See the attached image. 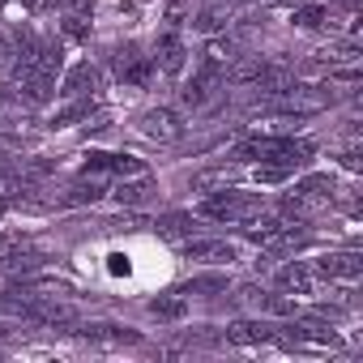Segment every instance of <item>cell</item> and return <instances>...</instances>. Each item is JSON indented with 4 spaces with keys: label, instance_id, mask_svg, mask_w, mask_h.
<instances>
[{
    "label": "cell",
    "instance_id": "obj_1",
    "mask_svg": "<svg viewBox=\"0 0 363 363\" xmlns=\"http://www.w3.org/2000/svg\"><path fill=\"white\" fill-rule=\"evenodd\" d=\"M312 158H316V145L295 133H269V137H252V141L235 145V162H278V167L299 171Z\"/></svg>",
    "mask_w": 363,
    "mask_h": 363
},
{
    "label": "cell",
    "instance_id": "obj_2",
    "mask_svg": "<svg viewBox=\"0 0 363 363\" xmlns=\"http://www.w3.org/2000/svg\"><path fill=\"white\" fill-rule=\"evenodd\" d=\"M261 210H265L261 193L218 189V193H206V201L197 206V218H210V223H252Z\"/></svg>",
    "mask_w": 363,
    "mask_h": 363
},
{
    "label": "cell",
    "instance_id": "obj_3",
    "mask_svg": "<svg viewBox=\"0 0 363 363\" xmlns=\"http://www.w3.org/2000/svg\"><path fill=\"white\" fill-rule=\"evenodd\" d=\"M111 73H116V82H120V86L145 90V86L154 82L158 65H154V56H145L137 43H120V48H111Z\"/></svg>",
    "mask_w": 363,
    "mask_h": 363
},
{
    "label": "cell",
    "instance_id": "obj_4",
    "mask_svg": "<svg viewBox=\"0 0 363 363\" xmlns=\"http://www.w3.org/2000/svg\"><path fill=\"white\" fill-rule=\"evenodd\" d=\"M184 116H179L175 107H150L137 116V133L154 145H175V141H184Z\"/></svg>",
    "mask_w": 363,
    "mask_h": 363
},
{
    "label": "cell",
    "instance_id": "obj_5",
    "mask_svg": "<svg viewBox=\"0 0 363 363\" xmlns=\"http://www.w3.org/2000/svg\"><path fill=\"white\" fill-rule=\"evenodd\" d=\"M179 257L184 261H201V265H235L240 261V248L231 240H193L179 248Z\"/></svg>",
    "mask_w": 363,
    "mask_h": 363
},
{
    "label": "cell",
    "instance_id": "obj_6",
    "mask_svg": "<svg viewBox=\"0 0 363 363\" xmlns=\"http://www.w3.org/2000/svg\"><path fill=\"white\" fill-rule=\"evenodd\" d=\"M184 60H189L184 39H179V30H175V26H167V30L154 39V65H158V73L179 77V73H184Z\"/></svg>",
    "mask_w": 363,
    "mask_h": 363
},
{
    "label": "cell",
    "instance_id": "obj_7",
    "mask_svg": "<svg viewBox=\"0 0 363 363\" xmlns=\"http://www.w3.org/2000/svg\"><path fill=\"white\" fill-rule=\"evenodd\" d=\"M240 56H235V43L231 39H223V35H214L206 48H201V60H197V69H206V73H214V77H223L227 82V73H231V65H235Z\"/></svg>",
    "mask_w": 363,
    "mask_h": 363
},
{
    "label": "cell",
    "instance_id": "obj_8",
    "mask_svg": "<svg viewBox=\"0 0 363 363\" xmlns=\"http://www.w3.org/2000/svg\"><path fill=\"white\" fill-rule=\"evenodd\" d=\"M56 94H60V99H94V94H99V69H94L90 60L73 65V69L65 73V82H60Z\"/></svg>",
    "mask_w": 363,
    "mask_h": 363
},
{
    "label": "cell",
    "instance_id": "obj_9",
    "mask_svg": "<svg viewBox=\"0 0 363 363\" xmlns=\"http://www.w3.org/2000/svg\"><path fill=\"white\" fill-rule=\"evenodd\" d=\"M218 86H223V77H214V73L197 69V73L184 82V90H179V103H184V107H193V111H201V107H210V103H214Z\"/></svg>",
    "mask_w": 363,
    "mask_h": 363
},
{
    "label": "cell",
    "instance_id": "obj_10",
    "mask_svg": "<svg viewBox=\"0 0 363 363\" xmlns=\"http://www.w3.org/2000/svg\"><path fill=\"white\" fill-rule=\"evenodd\" d=\"M320 278H337V282H354L363 274V257L359 252H325L316 265H312Z\"/></svg>",
    "mask_w": 363,
    "mask_h": 363
},
{
    "label": "cell",
    "instance_id": "obj_11",
    "mask_svg": "<svg viewBox=\"0 0 363 363\" xmlns=\"http://www.w3.org/2000/svg\"><path fill=\"white\" fill-rule=\"evenodd\" d=\"M274 282H278L282 295H312L316 291V269L308 261H291V265H282L274 274Z\"/></svg>",
    "mask_w": 363,
    "mask_h": 363
},
{
    "label": "cell",
    "instance_id": "obj_12",
    "mask_svg": "<svg viewBox=\"0 0 363 363\" xmlns=\"http://www.w3.org/2000/svg\"><path fill=\"white\" fill-rule=\"evenodd\" d=\"M111 197H116L120 206L137 210V206H150V201L158 197V184H154L150 175H133V179H120V184L111 189Z\"/></svg>",
    "mask_w": 363,
    "mask_h": 363
},
{
    "label": "cell",
    "instance_id": "obj_13",
    "mask_svg": "<svg viewBox=\"0 0 363 363\" xmlns=\"http://www.w3.org/2000/svg\"><path fill=\"white\" fill-rule=\"evenodd\" d=\"M240 299L252 303V308L265 312V316H295V299H291V295H269V291H261V286H240Z\"/></svg>",
    "mask_w": 363,
    "mask_h": 363
},
{
    "label": "cell",
    "instance_id": "obj_14",
    "mask_svg": "<svg viewBox=\"0 0 363 363\" xmlns=\"http://www.w3.org/2000/svg\"><path fill=\"white\" fill-rule=\"evenodd\" d=\"M223 337H227L231 346H265V342L278 337V329H269V325H261V320H231V325L223 329Z\"/></svg>",
    "mask_w": 363,
    "mask_h": 363
},
{
    "label": "cell",
    "instance_id": "obj_15",
    "mask_svg": "<svg viewBox=\"0 0 363 363\" xmlns=\"http://www.w3.org/2000/svg\"><path fill=\"white\" fill-rule=\"evenodd\" d=\"M48 261H52L48 252H39V248H30V244H26V248H13V252L0 257V269L13 274V278H26V274H39Z\"/></svg>",
    "mask_w": 363,
    "mask_h": 363
},
{
    "label": "cell",
    "instance_id": "obj_16",
    "mask_svg": "<svg viewBox=\"0 0 363 363\" xmlns=\"http://www.w3.org/2000/svg\"><path fill=\"white\" fill-rule=\"evenodd\" d=\"M77 333L94 346H137L141 342L137 329H124V325H82Z\"/></svg>",
    "mask_w": 363,
    "mask_h": 363
},
{
    "label": "cell",
    "instance_id": "obj_17",
    "mask_svg": "<svg viewBox=\"0 0 363 363\" xmlns=\"http://www.w3.org/2000/svg\"><path fill=\"white\" fill-rule=\"evenodd\" d=\"M150 316H154L158 325H175V320H184V316H189V295L171 291V295L150 299Z\"/></svg>",
    "mask_w": 363,
    "mask_h": 363
},
{
    "label": "cell",
    "instance_id": "obj_18",
    "mask_svg": "<svg viewBox=\"0 0 363 363\" xmlns=\"http://www.w3.org/2000/svg\"><path fill=\"white\" fill-rule=\"evenodd\" d=\"M231 179H240V171L235 167H227V162H218V167H206V171H193V189L197 193H218V189H227Z\"/></svg>",
    "mask_w": 363,
    "mask_h": 363
},
{
    "label": "cell",
    "instance_id": "obj_19",
    "mask_svg": "<svg viewBox=\"0 0 363 363\" xmlns=\"http://www.w3.org/2000/svg\"><path fill=\"white\" fill-rule=\"evenodd\" d=\"M154 231L167 235V240H189L197 231V218L193 214H158L154 218Z\"/></svg>",
    "mask_w": 363,
    "mask_h": 363
},
{
    "label": "cell",
    "instance_id": "obj_20",
    "mask_svg": "<svg viewBox=\"0 0 363 363\" xmlns=\"http://www.w3.org/2000/svg\"><path fill=\"white\" fill-rule=\"evenodd\" d=\"M291 22H295L299 30H320V26L329 22V9H325V5H299V9L291 13Z\"/></svg>",
    "mask_w": 363,
    "mask_h": 363
},
{
    "label": "cell",
    "instance_id": "obj_21",
    "mask_svg": "<svg viewBox=\"0 0 363 363\" xmlns=\"http://www.w3.org/2000/svg\"><path fill=\"white\" fill-rule=\"evenodd\" d=\"M133 175H150V167L133 154H111V179H133Z\"/></svg>",
    "mask_w": 363,
    "mask_h": 363
},
{
    "label": "cell",
    "instance_id": "obj_22",
    "mask_svg": "<svg viewBox=\"0 0 363 363\" xmlns=\"http://www.w3.org/2000/svg\"><path fill=\"white\" fill-rule=\"evenodd\" d=\"M295 171L291 167H278V162H257V171H252V179L257 184H286Z\"/></svg>",
    "mask_w": 363,
    "mask_h": 363
},
{
    "label": "cell",
    "instance_id": "obj_23",
    "mask_svg": "<svg viewBox=\"0 0 363 363\" xmlns=\"http://www.w3.org/2000/svg\"><path fill=\"white\" fill-rule=\"evenodd\" d=\"M65 39H73V43L90 39V13H86V5H82L77 13H69V18H65Z\"/></svg>",
    "mask_w": 363,
    "mask_h": 363
},
{
    "label": "cell",
    "instance_id": "obj_24",
    "mask_svg": "<svg viewBox=\"0 0 363 363\" xmlns=\"http://www.w3.org/2000/svg\"><path fill=\"white\" fill-rule=\"evenodd\" d=\"M201 291H227V278L223 274H201V278L179 286V295H201Z\"/></svg>",
    "mask_w": 363,
    "mask_h": 363
},
{
    "label": "cell",
    "instance_id": "obj_25",
    "mask_svg": "<svg viewBox=\"0 0 363 363\" xmlns=\"http://www.w3.org/2000/svg\"><path fill=\"white\" fill-rule=\"evenodd\" d=\"M193 26H197V30H206V35H214V30H223V9H201Z\"/></svg>",
    "mask_w": 363,
    "mask_h": 363
},
{
    "label": "cell",
    "instance_id": "obj_26",
    "mask_svg": "<svg viewBox=\"0 0 363 363\" xmlns=\"http://www.w3.org/2000/svg\"><path fill=\"white\" fill-rule=\"evenodd\" d=\"M9 210H13V197H0V218H5Z\"/></svg>",
    "mask_w": 363,
    "mask_h": 363
},
{
    "label": "cell",
    "instance_id": "obj_27",
    "mask_svg": "<svg viewBox=\"0 0 363 363\" xmlns=\"http://www.w3.org/2000/svg\"><path fill=\"white\" fill-rule=\"evenodd\" d=\"M5 103H9V86H0V111H5Z\"/></svg>",
    "mask_w": 363,
    "mask_h": 363
},
{
    "label": "cell",
    "instance_id": "obj_28",
    "mask_svg": "<svg viewBox=\"0 0 363 363\" xmlns=\"http://www.w3.org/2000/svg\"><path fill=\"white\" fill-rule=\"evenodd\" d=\"M22 5H26V9H35V0H22Z\"/></svg>",
    "mask_w": 363,
    "mask_h": 363
},
{
    "label": "cell",
    "instance_id": "obj_29",
    "mask_svg": "<svg viewBox=\"0 0 363 363\" xmlns=\"http://www.w3.org/2000/svg\"><path fill=\"white\" fill-rule=\"evenodd\" d=\"M0 248H5V231H0Z\"/></svg>",
    "mask_w": 363,
    "mask_h": 363
}]
</instances>
